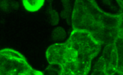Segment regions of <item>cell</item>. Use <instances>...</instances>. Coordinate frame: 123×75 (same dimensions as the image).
I'll list each match as a JSON object with an SVG mask.
<instances>
[{
    "label": "cell",
    "instance_id": "obj_1",
    "mask_svg": "<svg viewBox=\"0 0 123 75\" xmlns=\"http://www.w3.org/2000/svg\"><path fill=\"white\" fill-rule=\"evenodd\" d=\"M102 46L88 33L73 30L66 41L50 45L46 56L50 65L58 66L59 75H88Z\"/></svg>",
    "mask_w": 123,
    "mask_h": 75
},
{
    "label": "cell",
    "instance_id": "obj_2",
    "mask_svg": "<svg viewBox=\"0 0 123 75\" xmlns=\"http://www.w3.org/2000/svg\"><path fill=\"white\" fill-rule=\"evenodd\" d=\"M121 17L103 11L94 1H76L71 25L74 30L82 31L102 45L115 42Z\"/></svg>",
    "mask_w": 123,
    "mask_h": 75
},
{
    "label": "cell",
    "instance_id": "obj_3",
    "mask_svg": "<svg viewBox=\"0 0 123 75\" xmlns=\"http://www.w3.org/2000/svg\"><path fill=\"white\" fill-rule=\"evenodd\" d=\"M0 75H44L34 69L20 52L12 50H0Z\"/></svg>",
    "mask_w": 123,
    "mask_h": 75
},
{
    "label": "cell",
    "instance_id": "obj_4",
    "mask_svg": "<svg viewBox=\"0 0 123 75\" xmlns=\"http://www.w3.org/2000/svg\"><path fill=\"white\" fill-rule=\"evenodd\" d=\"M118 55L114 43L106 45L91 75H113L118 70Z\"/></svg>",
    "mask_w": 123,
    "mask_h": 75
},
{
    "label": "cell",
    "instance_id": "obj_5",
    "mask_svg": "<svg viewBox=\"0 0 123 75\" xmlns=\"http://www.w3.org/2000/svg\"><path fill=\"white\" fill-rule=\"evenodd\" d=\"M63 10L60 13V16L62 19H66L69 25H71V19H72L73 7L70 1H62Z\"/></svg>",
    "mask_w": 123,
    "mask_h": 75
},
{
    "label": "cell",
    "instance_id": "obj_6",
    "mask_svg": "<svg viewBox=\"0 0 123 75\" xmlns=\"http://www.w3.org/2000/svg\"><path fill=\"white\" fill-rule=\"evenodd\" d=\"M44 1H23L22 4L26 10L31 12L37 11L44 5Z\"/></svg>",
    "mask_w": 123,
    "mask_h": 75
},
{
    "label": "cell",
    "instance_id": "obj_7",
    "mask_svg": "<svg viewBox=\"0 0 123 75\" xmlns=\"http://www.w3.org/2000/svg\"><path fill=\"white\" fill-rule=\"evenodd\" d=\"M51 36L54 40L56 42H61L66 39L67 37V33L63 27L58 26L53 30Z\"/></svg>",
    "mask_w": 123,
    "mask_h": 75
},
{
    "label": "cell",
    "instance_id": "obj_8",
    "mask_svg": "<svg viewBox=\"0 0 123 75\" xmlns=\"http://www.w3.org/2000/svg\"><path fill=\"white\" fill-rule=\"evenodd\" d=\"M49 14L50 16V23L53 26H56L58 24L60 21V15L58 12L52 8H49Z\"/></svg>",
    "mask_w": 123,
    "mask_h": 75
},
{
    "label": "cell",
    "instance_id": "obj_9",
    "mask_svg": "<svg viewBox=\"0 0 123 75\" xmlns=\"http://www.w3.org/2000/svg\"><path fill=\"white\" fill-rule=\"evenodd\" d=\"M46 75H59L58 70H56V69H54V68H48L47 69V72Z\"/></svg>",
    "mask_w": 123,
    "mask_h": 75
}]
</instances>
